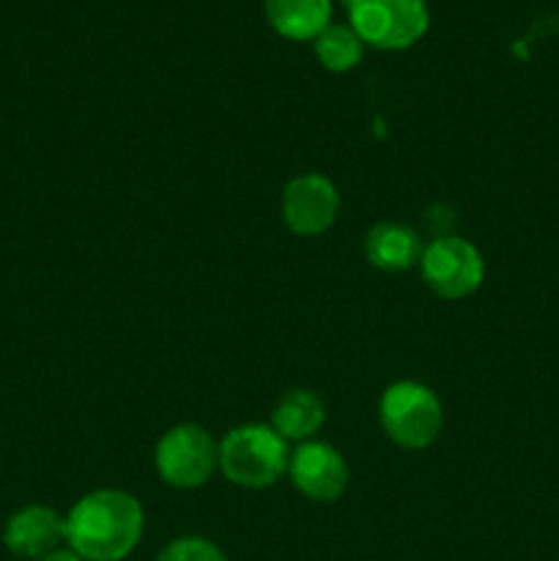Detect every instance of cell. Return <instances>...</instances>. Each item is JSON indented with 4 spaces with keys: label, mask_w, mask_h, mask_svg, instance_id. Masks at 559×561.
Wrapping results in <instances>:
<instances>
[{
    "label": "cell",
    "mask_w": 559,
    "mask_h": 561,
    "mask_svg": "<svg viewBox=\"0 0 559 561\" xmlns=\"http://www.w3.org/2000/svg\"><path fill=\"white\" fill-rule=\"evenodd\" d=\"M280 211L290 233L299 239H316L338 219L340 192L323 173H301L285 184Z\"/></svg>",
    "instance_id": "cell-7"
},
{
    "label": "cell",
    "mask_w": 559,
    "mask_h": 561,
    "mask_svg": "<svg viewBox=\"0 0 559 561\" xmlns=\"http://www.w3.org/2000/svg\"><path fill=\"white\" fill-rule=\"evenodd\" d=\"M327 422V405L312 389H290L277 400L269 425L288 444H305L318 436Z\"/></svg>",
    "instance_id": "cell-11"
},
{
    "label": "cell",
    "mask_w": 559,
    "mask_h": 561,
    "mask_svg": "<svg viewBox=\"0 0 559 561\" xmlns=\"http://www.w3.org/2000/svg\"><path fill=\"white\" fill-rule=\"evenodd\" d=\"M288 474L296 491L310 502L332 504L345 493L351 480L349 463L343 455L327 442H305L296 444L288 460Z\"/></svg>",
    "instance_id": "cell-8"
},
{
    "label": "cell",
    "mask_w": 559,
    "mask_h": 561,
    "mask_svg": "<svg viewBox=\"0 0 559 561\" xmlns=\"http://www.w3.org/2000/svg\"><path fill=\"white\" fill-rule=\"evenodd\" d=\"M157 561H228V557L206 537H179L159 551Z\"/></svg>",
    "instance_id": "cell-14"
},
{
    "label": "cell",
    "mask_w": 559,
    "mask_h": 561,
    "mask_svg": "<svg viewBox=\"0 0 559 561\" xmlns=\"http://www.w3.org/2000/svg\"><path fill=\"white\" fill-rule=\"evenodd\" d=\"M66 540V520L64 515L55 513L44 504H27L16 510L3 529V542L14 557L22 559H42L47 553L58 551L60 542Z\"/></svg>",
    "instance_id": "cell-9"
},
{
    "label": "cell",
    "mask_w": 559,
    "mask_h": 561,
    "mask_svg": "<svg viewBox=\"0 0 559 561\" xmlns=\"http://www.w3.org/2000/svg\"><path fill=\"white\" fill-rule=\"evenodd\" d=\"M153 466L170 488L195 491L219 471V442L201 425H175L159 438Z\"/></svg>",
    "instance_id": "cell-5"
},
{
    "label": "cell",
    "mask_w": 559,
    "mask_h": 561,
    "mask_svg": "<svg viewBox=\"0 0 559 561\" xmlns=\"http://www.w3.org/2000/svg\"><path fill=\"white\" fill-rule=\"evenodd\" d=\"M312 49H316V58L323 69L329 71H351L354 66L362 64V55H365V42L356 36V31L351 25H338V22H329L316 38H312Z\"/></svg>",
    "instance_id": "cell-13"
},
{
    "label": "cell",
    "mask_w": 559,
    "mask_h": 561,
    "mask_svg": "<svg viewBox=\"0 0 559 561\" xmlns=\"http://www.w3.org/2000/svg\"><path fill=\"white\" fill-rule=\"evenodd\" d=\"M351 27L376 49H406L431 25L425 0H343Z\"/></svg>",
    "instance_id": "cell-4"
},
{
    "label": "cell",
    "mask_w": 559,
    "mask_h": 561,
    "mask_svg": "<svg viewBox=\"0 0 559 561\" xmlns=\"http://www.w3.org/2000/svg\"><path fill=\"white\" fill-rule=\"evenodd\" d=\"M422 241L409 225L400 222H376L365 236V255L367 263L381 272L398 274L409 272L411 266H420L422 257Z\"/></svg>",
    "instance_id": "cell-10"
},
{
    "label": "cell",
    "mask_w": 559,
    "mask_h": 561,
    "mask_svg": "<svg viewBox=\"0 0 559 561\" xmlns=\"http://www.w3.org/2000/svg\"><path fill=\"white\" fill-rule=\"evenodd\" d=\"M378 420L389 442L403 449H427L444 427L438 394L420 381L389 383L378 403Z\"/></svg>",
    "instance_id": "cell-3"
},
{
    "label": "cell",
    "mask_w": 559,
    "mask_h": 561,
    "mask_svg": "<svg viewBox=\"0 0 559 561\" xmlns=\"http://www.w3.org/2000/svg\"><path fill=\"white\" fill-rule=\"evenodd\" d=\"M266 20L290 42H312L332 22V0H263Z\"/></svg>",
    "instance_id": "cell-12"
},
{
    "label": "cell",
    "mask_w": 559,
    "mask_h": 561,
    "mask_svg": "<svg viewBox=\"0 0 559 561\" xmlns=\"http://www.w3.org/2000/svg\"><path fill=\"white\" fill-rule=\"evenodd\" d=\"M420 272L438 299L458 301L480 290L486 279V261L464 236H438L422 250Z\"/></svg>",
    "instance_id": "cell-6"
},
{
    "label": "cell",
    "mask_w": 559,
    "mask_h": 561,
    "mask_svg": "<svg viewBox=\"0 0 559 561\" xmlns=\"http://www.w3.org/2000/svg\"><path fill=\"white\" fill-rule=\"evenodd\" d=\"M288 442L272 425H239L219 442V471L247 491L272 488L288 471Z\"/></svg>",
    "instance_id": "cell-2"
},
{
    "label": "cell",
    "mask_w": 559,
    "mask_h": 561,
    "mask_svg": "<svg viewBox=\"0 0 559 561\" xmlns=\"http://www.w3.org/2000/svg\"><path fill=\"white\" fill-rule=\"evenodd\" d=\"M66 546L85 561H121L142 540L146 513L132 493L118 488L85 493L64 515Z\"/></svg>",
    "instance_id": "cell-1"
},
{
    "label": "cell",
    "mask_w": 559,
    "mask_h": 561,
    "mask_svg": "<svg viewBox=\"0 0 559 561\" xmlns=\"http://www.w3.org/2000/svg\"><path fill=\"white\" fill-rule=\"evenodd\" d=\"M38 561H85L82 557H77L71 548H58V551L47 553V557H42Z\"/></svg>",
    "instance_id": "cell-15"
}]
</instances>
